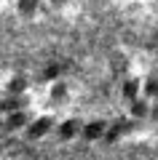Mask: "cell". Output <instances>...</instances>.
I'll list each match as a JSON object with an SVG mask.
<instances>
[{
    "label": "cell",
    "mask_w": 158,
    "mask_h": 160,
    "mask_svg": "<svg viewBox=\"0 0 158 160\" xmlns=\"http://www.w3.org/2000/svg\"><path fill=\"white\" fill-rule=\"evenodd\" d=\"M43 78H46V80H54V78H59V69H57V67H48Z\"/></svg>",
    "instance_id": "cell-13"
},
{
    "label": "cell",
    "mask_w": 158,
    "mask_h": 160,
    "mask_svg": "<svg viewBox=\"0 0 158 160\" xmlns=\"http://www.w3.org/2000/svg\"><path fill=\"white\" fill-rule=\"evenodd\" d=\"M105 123L102 120H94V123H89V126H83V131H80V136L86 139V142H94V139H102L105 136Z\"/></svg>",
    "instance_id": "cell-2"
},
{
    "label": "cell",
    "mask_w": 158,
    "mask_h": 160,
    "mask_svg": "<svg viewBox=\"0 0 158 160\" xmlns=\"http://www.w3.org/2000/svg\"><path fill=\"white\" fill-rule=\"evenodd\" d=\"M145 93H147V96H158V80L155 78H150L145 83Z\"/></svg>",
    "instance_id": "cell-10"
},
{
    "label": "cell",
    "mask_w": 158,
    "mask_h": 160,
    "mask_svg": "<svg viewBox=\"0 0 158 160\" xmlns=\"http://www.w3.org/2000/svg\"><path fill=\"white\" fill-rule=\"evenodd\" d=\"M150 115H153V118H155V120H158V104H155V107H153V109H150Z\"/></svg>",
    "instance_id": "cell-14"
},
{
    "label": "cell",
    "mask_w": 158,
    "mask_h": 160,
    "mask_svg": "<svg viewBox=\"0 0 158 160\" xmlns=\"http://www.w3.org/2000/svg\"><path fill=\"white\" fill-rule=\"evenodd\" d=\"M54 3H62V0H54Z\"/></svg>",
    "instance_id": "cell-15"
},
{
    "label": "cell",
    "mask_w": 158,
    "mask_h": 160,
    "mask_svg": "<svg viewBox=\"0 0 158 160\" xmlns=\"http://www.w3.org/2000/svg\"><path fill=\"white\" fill-rule=\"evenodd\" d=\"M3 109H8V112L22 109V102H19V99H6V102H3Z\"/></svg>",
    "instance_id": "cell-12"
},
{
    "label": "cell",
    "mask_w": 158,
    "mask_h": 160,
    "mask_svg": "<svg viewBox=\"0 0 158 160\" xmlns=\"http://www.w3.org/2000/svg\"><path fill=\"white\" fill-rule=\"evenodd\" d=\"M27 91V80L24 78H14L11 83H8V93H14V96H19V93Z\"/></svg>",
    "instance_id": "cell-6"
},
{
    "label": "cell",
    "mask_w": 158,
    "mask_h": 160,
    "mask_svg": "<svg viewBox=\"0 0 158 160\" xmlns=\"http://www.w3.org/2000/svg\"><path fill=\"white\" fill-rule=\"evenodd\" d=\"M16 11L22 13V16H30V13L38 11V0H19V3H16Z\"/></svg>",
    "instance_id": "cell-5"
},
{
    "label": "cell",
    "mask_w": 158,
    "mask_h": 160,
    "mask_svg": "<svg viewBox=\"0 0 158 160\" xmlns=\"http://www.w3.org/2000/svg\"><path fill=\"white\" fill-rule=\"evenodd\" d=\"M131 115H134V118H145V115H147V104L134 99V104H131Z\"/></svg>",
    "instance_id": "cell-9"
},
{
    "label": "cell",
    "mask_w": 158,
    "mask_h": 160,
    "mask_svg": "<svg viewBox=\"0 0 158 160\" xmlns=\"http://www.w3.org/2000/svg\"><path fill=\"white\" fill-rule=\"evenodd\" d=\"M6 126H8V128H24V126H27V112H22V109H14V112L8 115Z\"/></svg>",
    "instance_id": "cell-4"
},
{
    "label": "cell",
    "mask_w": 158,
    "mask_h": 160,
    "mask_svg": "<svg viewBox=\"0 0 158 160\" xmlns=\"http://www.w3.org/2000/svg\"><path fill=\"white\" fill-rule=\"evenodd\" d=\"M137 93H139V83H137V80H126V83H123V96L134 102Z\"/></svg>",
    "instance_id": "cell-7"
},
{
    "label": "cell",
    "mask_w": 158,
    "mask_h": 160,
    "mask_svg": "<svg viewBox=\"0 0 158 160\" xmlns=\"http://www.w3.org/2000/svg\"><path fill=\"white\" fill-rule=\"evenodd\" d=\"M64 96H67V88H64L62 83H57V86L51 88V99H54V102H64Z\"/></svg>",
    "instance_id": "cell-8"
},
{
    "label": "cell",
    "mask_w": 158,
    "mask_h": 160,
    "mask_svg": "<svg viewBox=\"0 0 158 160\" xmlns=\"http://www.w3.org/2000/svg\"><path fill=\"white\" fill-rule=\"evenodd\" d=\"M80 131H83V128H80L78 120H64L62 126H59V136L62 139H73V136H78Z\"/></svg>",
    "instance_id": "cell-3"
},
{
    "label": "cell",
    "mask_w": 158,
    "mask_h": 160,
    "mask_svg": "<svg viewBox=\"0 0 158 160\" xmlns=\"http://www.w3.org/2000/svg\"><path fill=\"white\" fill-rule=\"evenodd\" d=\"M118 133H121V126H113V128H107V131H105V142H115V139H118Z\"/></svg>",
    "instance_id": "cell-11"
},
{
    "label": "cell",
    "mask_w": 158,
    "mask_h": 160,
    "mask_svg": "<svg viewBox=\"0 0 158 160\" xmlns=\"http://www.w3.org/2000/svg\"><path fill=\"white\" fill-rule=\"evenodd\" d=\"M51 126H54L51 118H38V120H32L27 126V136L30 139H40V136H46V133L51 131Z\"/></svg>",
    "instance_id": "cell-1"
}]
</instances>
